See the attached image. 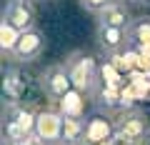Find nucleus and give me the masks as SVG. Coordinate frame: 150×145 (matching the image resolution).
I'll return each instance as SVG.
<instances>
[{
  "label": "nucleus",
  "instance_id": "nucleus-1",
  "mask_svg": "<svg viewBox=\"0 0 150 145\" xmlns=\"http://www.w3.org/2000/svg\"><path fill=\"white\" fill-rule=\"evenodd\" d=\"M65 68H68V75L73 80L75 90H80L83 95L85 93H98V85H100L98 75H100V70H98V63L93 55L83 53V50H75V53L68 55Z\"/></svg>",
  "mask_w": 150,
  "mask_h": 145
},
{
  "label": "nucleus",
  "instance_id": "nucleus-2",
  "mask_svg": "<svg viewBox=\"0 0 150 145\" xmlns=\"http://www.w3.org/2000/svg\"><path fill=\"white\" fill-rule=\"evenodd\" d=\"M35 110H30L23 103H8L3 108V140L18 143V140L33 135L35 130Z\"/></svg>",
  "mask_w": 150,
  "mask_h": 145
},
{
  "label": "nucleus",
  "instance_id": "nucleus-3",
  "mask_svg": "<svg viewBox=\"0 0 150 145\" xmlns=\"http://www.w3.org/2000/svg\"><path fill=\"white\" fill-rule=\"evenodd\" d=\"M115 140L128 145H145L150 140V120L143 110H123L115 118Z\"/></svg>",
  "mask_w": 150,
  "mask_h": 145
},
{
  "label": "nucleus",
  "instance_id": "nucleus-4",
  "mask_svg": "<svg viewBox=\"0 0 150 145\" xmlns=\"http://www.w3.org/2000/svg\"><path fill=\"white\" fill-rule=\"evenodd\" d=\"M40 90L45 93L50 103H60L70 90H73V80L68 75L65 63H50L40 73Z\"/></svg>",
  "mask_w": 150,
  "mask_h": 145
},
{
  "label": "nucleus",
  "instance_id": "nucleus-5",
  "mask_svg": "<svg viewBox=\"0 0 150 145\" xmlns=\"http://www.w3.org/2000/svg\"><path fill=\"white\" fill-rule=\"evenodd\" d=\"M43 50H45V35H43V30L35 25V28H30V30L20 33L15 48H13L5 58L10 60L13 65H28V63H33V60L40 58Z\"/></svg>",
  "mask_w": 150,
  "mask_h": 145
},
{
  "label": "nucleus",
  "instance_id": "nucleus-6",
  "mask_svg": "<svg viewBox=\"0 0 150 145\" xmlns=\"http://www.w3.org/2000/svg\"><path fill=\"white\" fill-rule=\"evenodd\" d=\"M63 123L65 115L58 108H40L35 115V135L43 145H63Z\"/></svg>",
  "mask_w": 150,
  "mask_h": 145
},
{
  "label": "nucleus",
  "instance_id": "nucleus-7",
  "mask_svg": "<svg viewBox=\"0 0 150 145\" xmlns=\"http://www.w3.org/2000/svg\"><path fill=\"white\" fill-rule=\"evenodd\" d=\"M35 20H38V10L33 5V0H8L3 8V23L13 25L20 33L35 28Z\"/></svg>",
  "mask_w": 150,
  "mask_h": 145
},
{
  "label": "nucleus",
  "instance_id": "nucleus-8",
  "mask_svg": "<svg viewBox=\"0 0 150 145\" xmlns=\"http://www.w3.org/2000/svg\"><path fill=\"white\" fill-rule=\"evenodd\" d=\"M95 43H98V48L110 58V55L125 50V45H128V33H125V28L98 25V30H95Z\"/></svg>",
  "mask_w": 150,
  "mask_h": 145
},
{
  "label": "nucleus",
  "instance_id": "nucleus-9",
  "mask_svg": "<svg viewBox=\"0 0 150 145\" xmlns=\"http://www.w3.org/2000/svg\"><path fill=\"white\" fill-rule=\"evenodd\" d=\"M28 93V75L18 65H10L3 75V95L8 103H20L23 95Z\"/></svg>",
  "mask_w": 150,
  "mask_h": 145
},
{
  "label": "nucleus",
  "instance_id": "nucleus-10",
  "mask_svg": "<svg viewBox=\"0 0 150 145\" xmlns=\"http://www.w3.org/2000/svg\"><path fill=\"white\" fill-rule=\"evenodd\" d=\"M85 123V145H103L115 138V123H110L105 115H93Z\"/></svg>",
  "mask_w": 150,
  "mask_h": 145
},
{
  "label": "nucleus",
  "instance_id": "nucleus-11",
  "mask_svg": "<svg viewBox=\"0 0 150 145\" xmlns=\"http://www.w3.org/2000/svg\"><path fill=\"white\" fill-rule=\"evenodd\" d=\"M125 33H128V43H133L135 50L150 45V18H133Z\"/></svg>",
  "mask_w": 150,
  "mask_h": 145
},
{
  "label": "nucleus",
  "instance_id": "nucleus-12",
  "mask_svg": "<svg viewBox=\"0 0 150 145\" xmlns=\"http://www.w3.org/2000/svg\"><path fill=\"white\" fill-rule=\"evenodd\" d=\"M85 128L88 123L83 118H68L63 123V145H85Z\"/></svg>",
  "mask_w": 150,
  "mask_h": 145
},
{
  "label": "nucleus",
  "instance_id": "nucleus-13",
  "mask_svg": "<svg viewBox=\"0 0 150 145\" xmlns=\"http://www.w3.org/2000/svg\"><path fill=\"white\" fill-rule=\"evenodd\" d=\"M95 18H98V25H110V28H128L130 25V15L125 10V5H112Z\"/></svg>",
  "mask_w": 150,
  "mask_h": 145
},
{
  "label": "nucleus",
  "instance_id": "nucleus-14",
  "mask_svg": "<svg viewBox=\"0 0 150 145\" xmlns=\"http://www.w3.org/2000/svg\"><path fill=\"white\" fill-rule=\"evenodd\" d=\"M60 103H68V108H60V113L68 118H83V93L80 90H70Z\"/></svg>",
  "mask_w": 150,
  "mask_h": 145
},
{
  "label": "nucleus",
  "instance_id": "nucleus-15",
  "mask_svg": "<svg viewBox=\"0 0 150 145\" xmlns=\"http://www.w3.org/2000/svg\"><path fill=\"white\" fill-rule=\"evenodd\" d=\"M18 38H20V30H15L13 25L3 23V28H0V45H3V55H8L13 48H15Z\"/></svg>",
  "mask_w": 150,
  "mask_h": 145
},
{
  "label": "nucleus",
  "instance_id": "nucleus-16",
  "mask_svg": "<svg viewBox=\"0 0 150 145\" xmlns=\"http://www.w3.org/2000/svg\"><path fill=\"white\" fill-rule=\"evenodd\" d=\"M78 3H80L83 10L93 13V15H100L103 10H108V8H112V5H123L125 0H78Z\"/></svg>",
  "mask_w": 150,
  "mask_h": 145
},
{
  "label": "nucleus",
  "instance_id": "nucleus-17",
  "mask_svg": "<svg viewBox=\"0 0 150 145\" xmlns=\"http://www.w3.org/2000/svg\"><path fill=\"white\" fill-rule=\"evenodd\" d=\"M15 145H43V143H40V140H38L35 135H28V138H23V140H18Z\"/></svg>",
  "mask_w": 150,
  "mask_h": 145
}]
</instances>
